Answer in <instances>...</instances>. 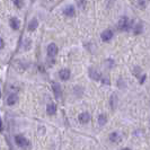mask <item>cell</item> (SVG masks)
<instances>
[{"instance_id": "cell-1", "label": "cell", "mask_w": 150, "mask_h": 150, "mask_svg": "<svg viewBox=\"0 0 150 150\" xmlns=\"http://www.w3.org/2000/svg\"><path fill=\"white\" fill-rule=\"evenodd\" d=\"M15 142L17 146H19L23 149H30V143L27 139H25L23 135H16L15 137Z\"/></svg>"}, {"instance_id": "cell-2", "label": "cell", "mask_w": 150, "mask_h": 150, "mask_svg": "<svg viewBox=\"0 0 150 150\" xmlns=\"http://www.w3.org/2000/svg\"><path fill=\"white\" fill-rule=\"evenodd\" d=\"M130 27H131V23H130L128 17H121L119 23H117L119 30H129Z\"/></svg>"}, {"instance_id": "cell-3", "label": "cell", "mask_w": 150, "mask_h": 150, "mask_svg": "<svg viewBox=\"0 0 150 150\" xmlns=\"http://www.w3.org/2000/svg\"><path fill=\"white\" fill-rule=\"evenodd\" d=\"M88 75H89V77L93 80H100L102 79L100 72L98 70H96L95 68H90L89 70H88Z\"/></svg>"}, {"instance_id": "cell-4", "label": "cell", "mask_w": 150, "mask_h": 150, "mask_svg": "<svg viewBox=\"0 0 150 150\" xmlns=\"http://www.w3.org/2000/svg\"><path fill=\"white\" fill-rule=\"evenodd\" d=\"M52 90L53 93H54V96L57 99H60L61 95H62V90H61V87L60 85L58 83H52Z\"/></svg>"}, {"instance_id": "cell-5", "label": "cell", "mask_w": 150, "mask_h": 150, "mask_svg": "<svg viewBox=\"0 0 150 150\" xmlns=\"http://www.w3.org/2000/svg\"><path fill=\"white\" fill-rule=\"evenodd\" d=\"M57 53H58V46H57V44H54V43L49 44V46H47V55L53 58V57L57 55Z\"/></svg>"}, {"instance_id": "cell-6", "label": "cell", "mask_w": 150, "mask_h": 150, "mask_svg": "<svg viewBox=\"0 0 150 150\" xmlns=\"http://www.w3.org/2000/svg\"><path fill=\"white\" fill-rule=\"evenodd\" d=\"M113 38V32L111 30H106L102 33V40L104 42H108L110 40H112Z\"/></svg>"}, {"instance_id": "cell-7", "label": "cell", "mask_w": 150, "mask_h": 150, "mask_svg": "<svg viewBox=\"0 0 150 150\" xmlns=\"http://www.w3.org/2000/svg\"><path fill=\"white\" fill-rule=\"evenodd\" d=\"M59 76L62 80H68L70 78V70L69 69H62L59 71Z\"/></svg>"}, {"instance_id": "cell-8", "label": "cell", "mask_w": 150, "mask_h": 150, "mask_svg": "<svg viewBox=\"0 0 150 150\" xmlns=\"http://www.w3.org/2000/svg\"><path fill=\"white\" fill-rule=\"evenodd\" d=\"M110 140L112 141V142H120L121 140H122V137L119 132H113L110 134Z\"/></svg>"}, {"instance_id": "cell-9", "label": "cell", "mask_w": 150, "mask_h": 150, "mask_svg": "<svg viewBox=\"0 0 150 150\" xmlns=\"http://www.w3.org/2000/svg\"><path fill=\"white\" fill-rule=\"evenodd\" d=\"M75 8L72 7V6H68V7L64 8V10H63V14L68 17H72V16H75Z\"/></svg>"}, {"instance_id": "cell-10", "label": "cell", "mask_w": 150, "mask_h": 150, "mask_svg": "<svg viewBox=\"0 0 150 150\" xmlns=\"http://www.w3.org/2000/svg\"><path fill=\"white\" fill-rule=\"evenodd\" d=\"M89 120H90V115L87 112H83L79 115V121H80V123H83V124H85V123L89 122Z\"/></svg>"}, {"instance_id": "cell-11", "label": "cell", "mask_w": 150, "mask_h": 150, "mask_svg": "<svg viewBox=\"0 0 150 150\" xmlns=\"http://www.w3.org/2000/svg\"><path fill=\"white\" fill-rule=\"evenodd\" d=\"M10 26H11V28L13 30H19V26H21V22L17 19V18H11L10 19Z\"/></svg>"}, {"instance_id": "cell-12", "label": "cell", "mask_w": 150, "mask_h": 150, "mask_svg": "<svg viewBox=\"0 0 150 150\" xmlns=\"http://www.w3.org/2000/svg\"><path fill=\"white\" fill-rule=\"evenodd\" d=\"M38 19L33 18V19H32V21L30 22V24H28V30H30V32H33V30H35L36 28H38Z\"/></svg>"}, {"instance_id": "cell-13", "label": "cell", "mask_w": 150, "mask_h": 150, "mask_svg": "<svg viewBox=\"0 0 150 150\" xmlns=\"http://www.w3.org/2000/svg\"><path fill=\"white\" fill-rule=\"evenodd\" d=\"M55 112H57V106L54 104H49L46 107V113L49 115H53V114H55Z\"/></svg>"}, {"instance_id": "cell-14", "label": "cell", "mask_w": 150, "mask_h": 150, "mask_svg": "<svg viewBox=\"0 0 150 150\" xmlns=\"http://www.w3.org/2000/svg\"><path fill=\"white\" fill-rule=\"evenodd\" d=\"M97 121H98V124L103 127V125H105V123L107 122V116H106L105 114H99Z\"/></svg>"}, {"instance_id": "cell-15", "label": "cell", "mask_w": 150, "mask_h": 150, "mask_svg": "<svg viewBox=\"0 0 150 150\" xmlns=\"http://www.w3.org/2000/svg\"><path fill=\"white\" fill-rule=\"evenodd\" d=\"M16 102H17V96L16 95H10V96H8V98H7V104L8 105H14Z\"/></svg>"}, {"instance_id": "cell-16", "label": "cell", "mask_w": 150, "mask_h": 150, "mask_svg": "<svg viewBox=\"0 0 150 150\" xmlns=\"http://www.w3.org/2000/svg\"><path fill=\"white\" fill-rule=\"evenodd\" d=\"M133 33H134V34H140V33H142V24H141V23L135 24L134 27H133Z\"/></svg>"}, {"instance_id": "cell-17", "label": "cell", "mask_w": 150, "mask_h": 150, "mask_svg": "<svg viewBox=\"0 0 150 150\" xmlns=\"http://www.w3.org/2000/svg\"><path fill=\"white\" fill-rule=\"evenodd\" d=\"M116 102H117L116 96H115V95H112V97H111V107H112V110H114V108H115Z\"/></svg>"}, {"instance_id": "cell-18", "label": "cell", "mask_w": 150, "mask_h": 150, "mask_svg": "<svg viewBox=\"0 0 150 150\" xmlns=\"http://www.w3.org/2000/svg\"><path fill=\"white\" fill-rule=\"evenodd\" d=\"M24 49H25L26 51L30 49V40L27 38V40H25V41H24Z\"/></svg>"}, {"instance_id": "cell-19", "label": "cell", "mask_w": 150, "mask_h": 150, "mask_svg": "<svg viewBox=\"0 0 150 150\" xmlns=\"http://www.w3.org/2000/svg\"><path fill=\"white\" fill-rule=\"evenodd\" d=\"M14 4L17 8H22L24 5V0H14Z\"/></svg>"}, {"instance_id": "cell-20", "label": "cell", "mask_w": 150, "mask_h": 150, "mask_svg": "<svg viewBox=\"0 0 150 150\" xmlns=\"http://www.w3.org/2000/svg\"><path fill=\"white\" fill-rule=\"evenodd\" d=\"M4 46H5V43H4V40L0 38V50L1 49H4Z\"/></svg>"}, {"instance_id": "cell-21", "label": "cell", "mask_w": 150, "mask_h": 150, "mask_svg": "<svg viewBox=\"0 0 150 150\" xmlns=\"http://www.w3.org/2000/svg\"><path fill=\"white\" fill-rule=\"evenodd\" d=\"M144 78H146V76H142V77H141V80H140V83H142L143 81H144Z\"/></svg>"}, {"instance_id": "cell-22", "label": "cell", "mask_w": 150, "mask_h": 150, "mask_svg": "<svg viewBox=\"0 0 150 150\" xmlns=\"http://www.w3.org/2000/svg\"><path fill=\"white\" fill-rule=\"evenodd\" d=\"M0 131H2V122L0 120Z\"/></svg>"}, {"instance_id": "cell-23", "label": "cell", "mask_w": 150, "mask_h": 150, "mask_svg": "<svg viewBox=\"0 0 150 150\" xmlns=\"http://www.w3.org/2000/svg\"><path fill=\"white\" fill-rule=\"evenodd\" d=\"M122 150H131V149H129V148H124V149H122Z\"/></svg>"}]
</instances>
